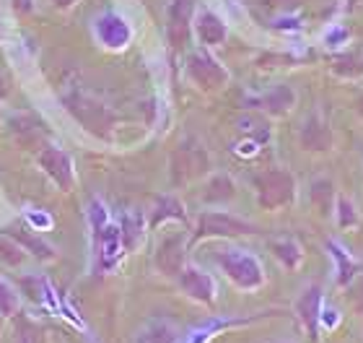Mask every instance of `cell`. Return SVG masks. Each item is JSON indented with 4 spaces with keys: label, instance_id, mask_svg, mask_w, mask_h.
I'll use <instances>...</instances> for the list:
<instances>
[{
    "label": "cell",
    "instance_id": "obj_1",
    "mask_svg": "<svg viewBox=\"0 0 363 343\" xmlns=\"http://www.w3.org/2000/svg\"><path fill=\"white\" fill-rule=\"evenodd\" d=\"M89 222L91 229H94V268H96V273H106V271H112L117 266V260L125 252L120 224L112 222L109 208L99 198L91 200Z\"/></svg>",
    "mask_w": 363,
    "mask_h": 343
},
{
    "label": "cell",
    "instance_id": "obj_2",
    "mask_svg": "<svg viewBox=\"0 0 363 343\" xmlns=\"http://www.w3.org/2000/svg\"><path fill=\"white\" fill-rule=\"evenodd\" d=\"M216 263L226 273V278L242 291H257L265 283V268L257 255L242 247H228L216 252Z\"/></svg>",
    "mask_w": 363,
    "mask_h": 343
},
{
    "label": "cell",
    "instance_id": "obj_3",
    "mask_svg": "<svg viewBox=\"0 0 363 343\" xmlns=\"http://www.w3.org/2000/svg\"><path fill=\"white\" fill-rule=\"evenodd\" d=\"M296 198V180L286 169H267L257 177V200L267 211L286 208Z\"/></svg>",
    "mask_w": 363,
    "mask_h": 343
},
{
    "label": "cell",
    "instance_id": "obj_4",
    "mask_svg": "<svg viewBox=\"0 0 363 343\" xmlns=\"http://www.w3.org/2000/svg\"><path fill=\"white\" fill-rule=\"evenodd\" d=\"M259 229L250 224L242 216L226 214V211H208L200 216L197 222L195 239H205V236H244V234H257Z\"/></svg>",
    "mask_w": 363,
    "mask_h": 343
},
{
    "label": "cell",
    "instance_id": "obj_5",
    "mask_svg": "<svg viewBox=\"0 0 363 343\" xmlns=\"http://www.w3.org/2000/svg\"><path fill=\"white\" fill-rule=\"evenodd\" d=\"M179 289L187 294L189 299H195L197 305H216L218 299V283L208 271H203L200 266H184L177 276Z\"/></svg>",
    "mask_w": 363,
    "mask_h": 343
},
{
    "label": "cell",
    "instance_id": "obj_6",
    "mask_svg": "<svg viewBox=\"0 0 363 343\" xmlns=\"http://www.w3.org/2000/svg\"><path fill=\"white\" fill-rule=\"evenodd\" d=\"M37 161L39 167L52 177V183L60 190H73V185H76V164H73L68 151H62L60 146H45Z\"/></svg>",
    "mask_w": 363,
    "mask_h": 343
},
{
    "label": "cell",
    "instance_id": "obj_7",
    "mask_svg": "<svg viewBox=\"0 0 363 343\" xmlns=\"http://www.w3.org/2000/svg\"><path fill=\"white\" fill-rule=\"evenodd\" d=\"M322 310H325V291L319 283H309L301 291V297L296 302V315L301 320L303 330L309 333L311 341L319 338V320H322Z\"/></svg>",
    "mask_w": 363,
    "mask_h": 343
},
{
    "label": "cell",
    "instance_id": "obj_8",
    "mask_svg": "<svg viewBox=\"0 0 363 343\" xmlns=\"http://www.w3.org/2000/svg\"><path fill=\"white\" fill-rule=\"evenodd\" d=\"M189 76L203 89H218L228 81V73L223 70V65L205 53H197L189 58Z\"/></svg>",
    "mask_w": 363,
    "mask_h": 343
},
{
    "label": "cell",
    "instance_id": "obj_9",
    "mask_svg": "<svg viewBox=\"0 0 363 343\" xmlns=\"http://www.w3.org/2000/svg\"><path fill=\"white\" fill-rule=\"evenodd\" d=\"M187 244H184V234H169L161 242L159 252H156V266L161 273L167 276H179V271L187 263Z\"/></svg>",
    "mask_w": 363,
    "mask_h": 343
},
{
    "label": "cell",
    "instance_id": "obj_10",
    "mask_svg": "<svg viewBox=\"0 0 363 343\" xmlns=\"http://www.w3.org/2000/svg\"><path fill=\"white\" fill-rule=\"evenodd\" d=\"M68 104H70V109H73V114H76L78 120L84 122V125H89V130L104 133V128H109V125H112V117H109V112H106L99 102L89 99V97H84V94H78L76 99H70V97H68Z\"/></svg>",
    "mask_w": 363,
    "mask_h": 343
},
{
    "label": "cell",
    "instance_id": "obj_11",
    "mask_svg": "<svg viewBox=\"0 0 363 343\" xmlns=\"http://www.w3.org/2000/svg\"><path fill=\"white\" fill-rule=\"evenodd\" d=\"M298 141L306 151H330L333 148V130L319 114H311L309 120L303 122L301 133H298Z\"/></svg>",
    "mask_w": 363,
    "mask_h": 343
},
{
    "label": "cell",
    "instance_id": "obj_12",
    "mask_svg": "<svg viewBox=\"0 0 363 343\" xmlns=\"http://www.w3.org/2000/svg\"><path fill=\"white\" fill-rule=\"evenodd\" d=\"M205 167H208V156H205V151L200 148V146L184 143L179 151H177V156H174V177L179 180V183H187V180L197 177Z\"/></svg>",
    "mask_w": 363,
    "mask_h": 343
},
{
    "label": "cell",
    "instance_id": "obj_13",
    "mask_svg": "<svg viewBox=\"0 0 363 343\" xmlns=\"http://www.w3.org/2000/svg\"><path fill=\"white\" fill-rule=\"evenodd\" d=\"M182 333L174 322L167 320V317H153L138 330L133 343H179Z\"/></svg>",
    "mask_w": 363,
    "mask_h": 343
},
{
    "label": "cell",
    "instance_id": "obj_14",
    "mask_svg": "<svg viewBox=\"0 0 363 343\" xmlns=\"http://www.w3.org/2000/svg\"><path fill=\"white\" fill-rule=\"evenodd\" d=\"M252 322V317H228V320H218V317H213V320L203 322V325H197V328L187 330L184 336H182L179 343H211L213 338L223 333L228 328H239V325H247Z\"/></svg>",
    "mask_w": 363,
    "mask_h": 343
},
{
    "label": "cell",
    "instance_id": "obj_15",
    "mask_svg": "<svg viewBox=\"0 0 363 343\" xmlns=\"http://www.w3.org/2000/svg\"><path fill=\"white\" fill-rule=\"evenodd\" d=\"M3 234H8L11 239H16V242L21 244L23 250H26V255H34V258H39V260H55V247H52V244H47L42 236H37L34 232H29V229L6 227V229H3Z\"/></svg>",
    "mask_w": 363,
    "mask_h": 343
},
{
    "label": "cell",
    "instance_id": "obj_16",
    "mask_svg": "<svg viewBox=\"0 0 363 343\" xmlns=\"http://www.w3.org/2000/svg\"><path fill=\"white\" fill-rule=\"evenodd\" d=\"M96 37L109 47H122V45H128L130 26H128V21L120 18L117 13H106L96 21Z\"/></svg>",
    "mask_w": 363,
    "mask_h": 343
},
{
    "label": "cell",
    "instance_id": "obj_17",
    "mask_svg": "<svg viewBox=\"0 0 363 343\" xmlns=\"http://www.w3.org/2000/svg\"><path fill=\"white\" fill-rule=\"evenodd\" d=\"M189 13H192L189 0H174L172 13H169V39H172V45H174V47H182L184 42H187Z\"/></svg>",
    "mask_w": 363,
    "mask_h": 343
},
{
    "label": "cell",
    "instance_id": "obj_18",
    "mask_svg": "<svg viewBox=\"0 0 363 343\" xmlns=\"http://www.w3.org/2000/svg\"><path fill=\"white\" fill-rule=\"evenodd\" d=\"M327 247H330V255L335 258V266H337V286H348L361 271V263L350 258V252L337 242H330Z\"/></svg>",
    "mask_w": 363,
    "mask_h": 343
},
{
    "label": "cell",
    "instance_id": "obj_19",
    "mask_svg": "<svg viewBox=\"0 0 363 343\" xmlns=\"http://www.w3.org/2000/svg\"><path fill=\"white\" fill-rule=\"evenodd\" d=\"M197 34H200V39H203L205 45H218V42L226 39V26H223V21L216 13L205 11L197 18Z\"/></svg>",
    "mask_w": 363,
    "mask_h": 343
},
{
    "label": "cell",
    "instance_id": "obj_20",
    "mask_svg": "<svg viewBox=\"0 0 363 343\" xmlns=\"http://www.w3.org/2000/svg\"><path fill=\"white\" fill-rule=\"evenodd\" d=\"M187 216H184V208L182 203L174 198V195H164L159 198L156 208H153V216H151V227H159L161 222H184Z\"/></svg>",
    "mask_w": 363,
    "mask_h": 343
},
{
    "label": "cell",
    "instance_id": "obj_21",
    "mask_svg": "<svg viewBox=\"0 0 363 343\" xmlns=\"http://www.w3.org/2000/svg\"><path fill=\"white\" fill-rule=\"evenodd\" d=\"M120 232H122V244H125V250L138 247V242H140V236H143V232H145L143 216L138 214V211L125 214L120 222Z\"/></svg>",
    "mask_w": 363,
    "mask_h": 343
},
{
    "label": "cell",
    "instance_id": "obj_22",
    "mask_svg": "<svg viewBox=\"0 0 363 343\" xmlns=\"http://www.w3.org/2000/svg\"><path fill=\"white\" fill-rule=\"evenodd\" d=\"M21 305H23L21 291L16 289L8 278L0 276V315L3 317H16V315L21 312Z\"/></svg>",
    "mask_w": 363,
    "mask_h": 343
},
{
    "label": "cell",
    "instance_id": "obj_23",
    "mask_svg": "<svg viewBox=\"0 0 363 343\" xmlns=\"http://www.w3.org/2000/svg\"><path fill=\"white\" fill-rule=\"evenodd\" d=\"M294 102H296V97H294V92L288 89V86H275L272 92H267L262 99H259V104L267 109V112H272V114H283V112H288V109L294 107Z\"/></svg>",
    "mask_w": 363,
    "mask_h": 343
},
{
    "label": "cell",
    "instance_id": "obj_24",
    "mask_svg": "<svg viewBox=\"0 0 363 343\" xmlns=\"http://www.w3.org/2000/svg\"><path fill=\"white\" fill-rule=\"evenodd\" d=\"M234 183H231V177L226 175H216L208 183L205 187V200H211V203H223V200H231L234 198Z\"/></svg>",
    "mask_w": 363,
    "mask_h": 343
},
{
    "label": "cell",
    "instance_id": "obj_25",
    "mask_svg": "<svg viewBox=\"0 0 363 343\" xmlns=\"http://www.w3.org/2000/svg\"><path fill=\"white\" fill-rule=\"evenodd\" d=\"M272 247H275V258L286 268H291V271L301 263V247H298V242H294V239H278Z\"/></svg>",
    "mask_w": 363,
    "mask_h": 343
},
{
    "label": "cell",
    "instance_id": "obj_26",
    "mask_svg": "<svg viewBox=\"0 0 363 343\" xmlns=\"http://www.w3.org/2000/svg\"><path fill=\"white\" fill-rule=\"evenodd\" d=\"M23 219H26V227L34 229V232H50L55 227V219L50 216V211L37 206L23 208Z\"/></svg>",
    "mask_w": 363,
    "mask_h": 343
},
{
    "label": "cell",
    "instance_id": "obj_27",
    "mask_svg": "<svg viewBox=\"0 0 363 343\" xmlns=\"http://www.w3.org/2000/svg\"><path fill=\"white\" fill-rule=\"evenodd\" d=\"M0 258L6 260L8 266H21V260L26 258V250L16 239L0 232Z\"/></svg>",
    "mask_w": 363,
    "mask_h": 343
},
{
    "label": "cell",
    "instance_id": "obj_28",
    "mask_svg": "<svg viewBox=\"0 0 363 343\" xmlns=\"http://www.w3.org/2000/svg\"><path fill=\"white\" fill-rule=\"evenodd\" d=\"M311 198H314V203H317L325 214H330V203L335 200V190H333V183L330 180H319V183H314V187H311Z\"/></svg>",
    "mask_w": 363,
    "mask_h": 343
},
{
    "label": "cell",
    "instance_id": "obj_29",
    "mask_svg": "<svg viewBox=\"0 0 363 343\" xmlns=\"http://www.w3.org/2000/svg\"><path fill=\"white\" fill-rule=\"evenodd\" d=\"M337 222H340V227L356 224V211H353V206H350V200L337 198Z\"/></svg>",
    "mask_w": 363,
    "mask_h": 343
},
{
    "label": "cell",
    "instance_id": "obj_30",
    "mask_svg": "<svg viewBox=\"0 0 363 343\" xmlns=\"http://www.w3.org/2000/svg\"><path fill=\"white\" fill-rule=\"evenodd\" d=\"M340 312H335V310H330V307H325L322 310V320H319V328H327V330H335V325L340 322Z\"/></svg>",
    "mask_w": 363,
    "mask_h": 343
},
{
    "label": "cell",
    "instance_id": "obj_31",
    "mask_svg": "<svg viewBox=\"0 0 363 343\" xmlns=\"http://www.w3.org/2000/svg\"><path fill=\"white\" fill-rule=\"evenodd\" d=\"M6 92H8V89H6V78L0 76V97H3V94H6Z\"/></svg>",
    "mask_w": 363,
    "mask_h": 343
},
{
    "label": "cell",
    "instance_id": "obj_32",
    "mask_svg": "<svg viewBox=\"0 0 363 343\" xmlns=\"http://www.w3.org/2000/svg\"><path fill=\"white\" fill-rule=\"evenodd\" d=\"M55 3H57V6H73L76 0H55Z\"/></svg>",
    "mask_w": 363,
    "mask_h": 343
},
{
    "label": "cell",
    "instance_id": "obj_33",
    "mask_svg": "<svg viewBox=\"0 0 363 343\" xmlns=\"http://www.w3.org/2000/svg\"><path fill=\"white\" fill-rule=\"evenodd\" d=\"M358 112H361V117H363V97L358 99Z\"/></svg>",
    "mask_w": 363,
    "mask_h": 343
},
{
    "label": "cell",
    "instance_id": "obj_34",
    "mask_svg": "<svg viewBox=\"0 0 363 343\" xmlns=\"http://www.w3.org/2000/svg\"><path fill=\"white\" fill-rule=\"evenodd\" d=\"M275 343H296V341H291V338H283V341H275Z\"/></svg>",
    "mask_w": 363,
    "mask_h": 343
}]
</instances>
